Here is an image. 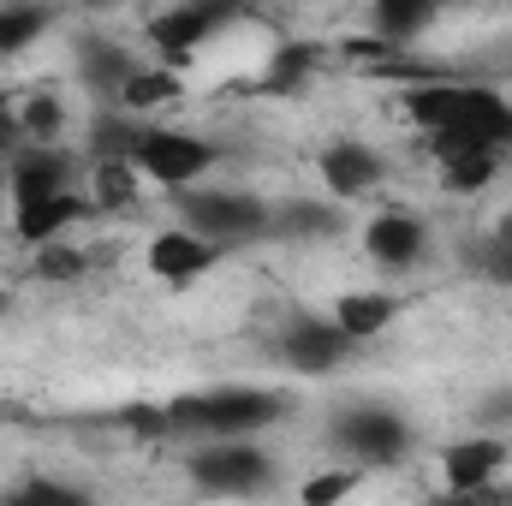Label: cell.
Segmentation results:
<instances>
[{"label": "cell", "instance_id": "obj_1", "mask_svg": "<svg viewBox=\"0 0 512 506\" xmlns=\"http://www.w3.org/2000/svg\"><path fill=\"white\" fill-rule=\"evenodd\" d=\"M280 417H286V399L268 387H215V393H185L167 405L173 435H209V441H251L256 429Z\"/></svg>", "mask_w": 512, "mask_h": 506}, {"label": "cell", "instance_id": "obj_2", "mask_svg": "<svg viewBox=\"0 0 512 506\" xmlns=\"http://www.w3.org/2000/svg\"><path fill=\"white\" fill-rule=\"evenodd\" d=\"M179 215H185V233L209 239L215 251L268 239V203L251 191H179Z\"/></svg>", "mask_w": 512, "mask_h": 506}, {"label": "cell", "instance_id": "obj_3", "mask_svg": "<svg viewBox=\"0 0 512 506\" xmlns=\"http://www.w3.org/2000/svg\"><path fill=\"white\" fill-rule=\"evenodd\" d=\"M215 161H221V149H215L209 137H191V131H161V126L143 131V143H137V155H131V167H137L143 179L167 185V191L197 185Z\"/></svg>", "mask_w": 512, "mask_h": 506}, {"label": "cell", "instance_id": "obj_4", "mask_svg": "<svg viewBox=\"0 0 512 506\" xmlns=\"http://www.w3.org/2000/svg\"><path fill=\"white\" fill-rule=\"evenodd\" d=\"M274 477V459L256 441H209L191 453V483L203 495H262Z\"/></svg>", "mask_w": 512, "mask_h": 506}, {"label": "cell", "instance_id": "obj_5", "mask_svg": "<svg viewBox=\"0 0 512 506\" xmlns=\"http://www.w3.org/2000/svg\"><path fill=\"white\" fill-rule=\"evenodd\" d=\"M334 447H346L352 465H399L411 453V423L387 405H352L334 417Z\"/></svg>", "mask_w": 512, "mask_h": 506}, {"label": "cell", "instance_id": "obj_6", "mask_svg": "<svg viewBox=\"0 0 512 506\" xmlns=\"http://www.w3.org/2000/svg\"><path fill=\"white\" fill-rule=\"evenodd\" d=\"M6 191H12L18 209L72 191V155H66L60 143H24V149L6 161Z\"/></svg>", "mask_w": 512, "mask_h": 506}, {"label": "cell", "instance_id": "obj_7", "mask_svg": "<svg viewBox=\"0 0 512 506\" xmlns=\"http://www.w3.org/2000/svg\"><path fill=\"white\" fill-rule=\"evenodd\" d=\"M280 358L298 376H328V370H340L352 358V340L334 328V316H304V322H292L280 334Z\"/></svg>", "mask_w": 512, "mask_h": 506}, {"label": "cell", "instance_id": "obj_8", "mask_svg": "<svg viewBox=\"0 0 512 506\" xmlns=\"http://www.w3.org/2000/svg\"><path fill=\"white\" fill-rule=\"evenodd\" d=\"M507 471V441L501 435H465L441 453V477L447 495H471V489H495Z\"/></svg>", "mask_w": 512, "mask_h": 506}, {"label": "cell", "instance_id": "obj_9", "mask_svg": "<svg viewBox=\"0 0 512 506\" xmlns=\"http://www.w3.org/2000/svg\"><path fill=\"white\" fill-rule=\"evenodd\" d=\"M364 251H370V262H382L387 274H405L429 256V227L411 209H387L364 227Z\"/></svg>", "mask_w": 512, "mask_h": 506}, {"label": "cell", "instance_id": "obj_10", "mask_svg": "<svg viewBox=\"0 0 512 506\" xmlns=\"http://www.w3.org/2000/svg\"><path fill=\"white\" fill-rule=\"evenodd\" d=\"M227 18H233L227 6H173V12H155V18H149V42H155L173 66H185Z\"/></svg>", "mask_w": 512, "mask_h": 506}, {"label": "cell", "instance_id": "obj_11", "mask_svg": "<svg viewBox=\"0 0 512 506\" xmlns=\"http://www.w3.org/2000/svg\"><path fill=\"white\" fill-rule=\"evenodd\" d=\"M316 173H322V185H328L334 197H370V191L382 185L387 161L370 149V143H352V137H340V143H328V149H322Z\"/></svg>", "mask_w": 512, "mask_h": 506}, {"label": "cell", "instance_id": "obj_12", "mask_svg": "<svg viewBox=\"0 0 512 506\" xmlns=\"http://www.w3.org/2000/svg\"><path fill=\"white\" fill-rule=\"evenodd\" d=\"M340 233H346L340 203L292 197V203L268 209V239H274V245H322V239H340Z\"/></svg>", "mask_w": 512, "mask_h": 506}, {"label": "cell", "instance_id": "obj_13", "mask_svg": "<svg viewBox=\"0 0 512 506\" xmlns=\"http://www.w3.org/2000/svg\"><path fill=\"white\" fill-rule=\"evenodd\" d=\"M143 262H149V274H155V280H167V286H185V280L209 274V268L221 262V251H215L209 239H197V233L173 227V233H155V239H149Z\"/></svg>", "mask_w": 512, "mask_h": 506}, {"label": "cell", "instance_id": "obj_14", "mask_svg": "<svg viewBox=\"0 0 512 506\" xmlns=\"http://www.w3.org/2000/svg\"><path fill=\"white\" fill-rule=\"evenodd\" d=\"M90 215V203L78 197V191H60V197H42V203H30V209H18V239L30 245V251H42V245H60L78 221Z\"/></svg>", "mask_w": 512, "mask_h": 506}, {"label": "cell", "instance_id": "obj_15", "mask_svg": "<svg viewBox=\"0 0 512 506\" xmlns=\"http://www.w3.org/2000/svg\"><path fill=\"white\" fill-rule=\"evenodd\" d=\"M78 78H84L96 96L120 102V90L137 78V66H131L126 48H114V42H84V48H78Z\"/></svg>", "mask_w": 512, "mask_h": 506}, {"label": "cell", "instance_id": "obj_16", "mask_svg": "<svg viewBox=\"0 0 512 506\" xmlns=\"http://www.w3.org/2000/svg\"><path fill=\"white\" fill-rule=\"evenodd\" d=\"M399 316V304L387 298V292H346L340 304H334V328L358 346V340H376L387 322Z\"/></svg>", "mask_w": 512, "mask_h": 506}, {"label": "cell", "instance_id": "obj_17", "mask_svg": "<svg viewBox=\"0 0 512 506\" xmlns=\"http://www.w3.org/2000/svg\"><path fill=\"white\" fill-rule=\"evenodd\" d=\"M316 60H322V48H316V42H280V48L268 54V72H262V90H268V96H298V90L310 84V72H316Z\"/></svg>", "mask_w": 512, "mask_h": 506}, {"label": "cell", "instance_id": "obj_18", "mask_svg": "<svg viewBox=\"0 0 512 506\" xmlns=\"http://www.w3.org/2000/svg\"><path fill=\"white\" fill-rule=\"evenodd\" d=\"M429 24H435V6H423V0H382V6H370V30L382 42H393V48H405V54H411V42Z\"/></svg>", "mask_w": 512, "mask_h": 506}, {"label": "cell", "instance_id": "obj_19", "mask_svg": "<svg viewBox=\"0 0 512 506\" xmlns=\"http://www.w3.org/2000/svg\"><path fill=\"white\" fill-rule=\"evenodd\" d=\"M167 102H179V72L173 66H155V72L137 66V78L120 90V114H149V108H167Z\"/></svg>", "mask_w": 512, "mask_h": 506}, {"label": "cell", "instance_id": "obj_20", "mask_svg": "<svg viewBox=\"0 0 512 506\" xmlns=\"http://www.w3.org/2000/svg\"><path fill=\"white\" fill-rule=\"evenodd\" d=\"M0 506H96L78 483H60V477H24L18 489H6Z\"/></svg>", "mask_w": 512, "mask_h": 506}, {"label": "cell", "instance_id": "obj_21", "mask_svg": "<svg viewBox=\"0 0 512 506\" xmlns=\"http://www.w3.org/2000/svg\"><path fill=\"white\" fill-rule=\"evenodd\" d=\"M143 131L131 114H96V126H90V143H96V155L102 161H131L137 155V143H143Z\"/></svg>", "mask_w": 512, "mask_h": 506}, {"label": "cell", "instance_id": "obj_22", "mask_svg": "<svg viewBox=\"0 0 512 506\" xmlns=\"http://www.w3.org/2000/svg\"><path fill=\"white\" fill-rule=\"evenodd\" d=\"M137 179H143V173H137L131 161H96V179H90L96 197H90V203H96V209H131V203H137Z\"/></svg>", "mask_w": 512, "mask_h": 506}, {"label": "cell", "instance_id": "obj_23", "mask_svg": "<svg viewBox=\"0 0 512 506\" xmlns=\"http://www.w3.org/2000/svg\"><path fill=\"white\" fill-rule=\"evenodd\" d=\"M495 173H501V155H495V149H465V155H447V161H441L447 191H483Z\"/></svg>", "mask_w": 512, "mask_h": 506}, {"label": "cell", "instance_id": "obj_24", "mask_svg": "<svg viewBox=\"0 0 512 506\" xmlns=\"http://www.w3.org/2000/svg\"><path fill=\"white\" fill-rule=\"evenodd\" d=\"M48 24H54V18H48L42 6H0V60L24 54V48H30Z\"/></svg>", "mask_w": 512, "mask_h": 506}, {"label": "cell", "instance_id": "obj_25", "mask_svg": "<svg viewBox=\"0 0 512 506\" xmlns=\"http://www.w3.org/2000/svg\"><path fill=\"white\" fill-rule=\"evenodd\" d=\"M18 131H24V143H54V137L66 131L60 96H30V102H18Z\"/></svg>", "mask_w": 512, "mask_h": 506}, {"label": "cell", "instance_id": "obj_26", "mask_svg": "<svg viewBox=\"0 0 512 506\" xmlns=\"http://www.w3.org/2000/svg\"><path fill=\"white\" fill-rule=\"evenodd\" d=\"M358 483H364V477H358V465H334V471L310 477L298 501H304V506H340L346 495H358Z\"/></svg>", "mask_w": 512, "mask_h": 506}, {"label": "cell", "instance_id": "obj_27", "mask_svg": "<svg viewBox=\"0 0 512 506\" xmlns=\"http://www.w3.org/2000/svg\"><path fill=\"white\" fill-rule=\"evenodd\" d=\"M36 274H42V280H78V274H84V251H72L66 239H60V245H42V251H36Z\"/></svg>", "mask_w": 512, "mask_h": 506}, {"label": "cell", "instance_id": "obj_28", "mask_svg": "<svg viewBox=\"0 0 512 506\" xmlns=\"http://www.w3.org/2000/svg\"><path fill=\"white\" fill-rule=\"evenodd\" d=\"M126 423H131V435H143V441H155V435H173V423H167V405H126Z\"/></svg>", "mask_w": 512, "mask_h": 506}, {"label": "cell", "instance_id": "obj_29", "mask_svg": "<svg viewBox=\"0 0 512 506\" xmlns=\"http://www.w3.org/2000/svg\"><path fill=\"white\" fill-rule=\"evenodd\" d=\"M477 268H483L495 286H512V251L501 245V239H495V233L483 239V251H477Z\"/></svg>", "mask_w": 512, "mask_h": 506}, {"label": "cell", "instance_id": "obj_30", "mask_svg": "<svg viewBox=\"0 0 512 506\" xmlns=\"http://www.w3.org/2000/svg\"><path fill=\"white\" fill-rule=\"evenodd\" d=\"M429 506H512V495L501 483H495V489H471V495H447V489H441Z\"/></svg>", "mask_w": 512, "mask_h": 506}, {"label": "cell", "instance_id": "obj_31", "mask_svg": "<svg viewBox=\"0 0 512 506\" xmlns=\"http://www.w3.org/2000/svg\"><path fill=\"white\" fill-rule=\"evenodd\" d=\"M477 423H483V435L507 429V423H512V393H489V399L477 405Z\"/></svg>", "mask_w": 512, "mask_h": 506}, {"label": "cell", "instance_id": "obj_32", "mask_svg": "<svg viewBox=\"0 0 512 506\" xmlns=\"http://www.w3.org/2000/svg\"><path fill=\"white\" fill-rule=\"evenodd\" d=\"M495 239H501V245H507V251H512V209H507V221L495 227Z\"/></svg>", "mask_w": 512, "mask_h": 506}, {"label": "cell", "instance_id": "obj_33", "mask_svg": "<svg viewBox=\"0 0 512 506\" xmlns=\"http://www.w3.org/2000/svg\"><path fill=\"white\" fill-rule=\"evenodd\" d=\"M6 203H12V191H6V173H0V209H6Z\"/></svg>", "mask_w": 512, "mask_h": 506}, {"label": "cell", "instance_id": "obj_34", "mask_svg": "<svg viewBox=\"0 0 512 506\" xmlns=\"http://www.w3.org/2000/svg\"><path fill=\"white\" fill-rule=\"evenodd\" d=\"M6 114H12V102H6V90H0V120H6Z\"/></svg>", "mask_w": 512, "mask_h": 506}, {"label": "cell", "instance_id": "obj_35", "mask_svg": "<svg viewBox=\"0 0 512 506\" xmlns=\"http://www.w3.org/2000/svg\"><path fill=\"white\" fill-rule=\"evenodd\" d=\"M0 316H6V292H0Z\"/></svg>", "mask_w": 512, "mask_h": 506}]
</instances>
